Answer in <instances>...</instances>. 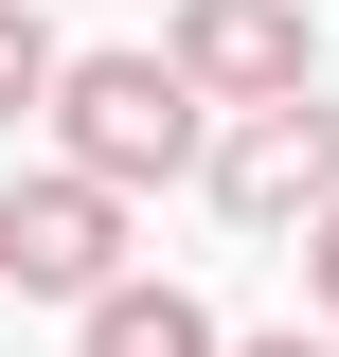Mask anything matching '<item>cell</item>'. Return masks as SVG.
<instances>
[{
    "mask_svg": "<svg viewBox=\"0 0 339 357\" xmlns=\"http://www.w3.org/2000/svg\"><path fill=\"white\" fill-rule=\"evenodd\" d=\"M54 161H89L107 197H143V178H197V161H214V89L179 72L161 36L72 54V72H54Z\"/></svg>",
    "mask_w": 339,
    "mask_h": 357,
    "instance_id": "6da1fadb",
    "label": "cell"
},
{
    "mask_svg": "<svg viewBox=\"0 0 339 357\" xmlns=\"http://www.w3.org/2000/svg\"><path fill=\"white\" fill-rule=\"evenodd\" d=\"M0 286L18 304H107L126 286V197L89 161H18L0 178Z\"/></svg>",
    "mask_w": 339,
    "mask_h": 357,
    "instance_id": "7a4b0ae2",
    "label": "cell"
},
{
    "mask_svg": "<svg viewBox=\"0 0 339 357\" xmlns=\"http://www.w3.org/2000/svg\"><path fill=\"white\" fill-rule=\"evenodd\" d=\"M303 304L339 321V197H322V232H303Z\"/></svg>",
    "mask_w": 339,
    "mask_h": 357,
    "instance_id": "52a82bcc",
    "label": "cell"
},
{
    "mask_svg": "<svg viewBox=\"0 0 339 357\" xmlns=\"http://www.w3.org/2000/svg\"><path fill=\"white\" fill-rule=\"evenodd\" d=\"M161 54L214 89V107H286V89H322V36H303V0H179Z\"/></svg>",
    "mask_w": 339,
    "mask_h": 357,
    "instance_id": "277c9868",
    "label": "cell"
},
{
    "mask_svg": "<svg viewBox=\"0 0 339 357\" xmlns=\"http://www.w3.org/2000/svg\"><path fill=\"white\" fill-rule=\"evenodd\" d=\"M232 357H339V340H322V321H268V340H232Z\"/></svg>",
    "mask_w": 339,
    "mask_h": 357,
    "instance_id": "ba28073f",
    "label": "cell"
},
{
    "mask_svg": "<svg viewBox=\"0 0 339 357\" xmlns=\"http://www.w3.org/2000/svg\"><path fill=\"white\" fill-rule=\"evenodd\" d=\"M72 321H89L72 357H232V340H214V304H197V286H161V268H126V286L72 304Z\"/></svg>",
    "mask_w": 339,
    "mask_h": 357,
    "instance_id": "5b68a950",
    "label": "cell"
},
{
    "mask_svg": "<svg viewBox=\"0 0 339 357\" xmlns=\"http://www.w3.org/2000/svg\"><path fill=\"white\" fill-rule=\"evenodd\" d=\"M54 72H72V54H54V18H36V0H0V143L54 126Z\"/></svg>",
    "mask_w": 339,
    "mask_h": 357,
    "instance_id": "8992f818",
    "label": "cell"
},
{
    "mask_svg": "<svg viewBox=\"0 0 339 357\" xmlns=\"http://www.w3.org/2000/svg\"><path fill=\"white\" fill-rule=\"evenodd\" d=\"M214 215L232 232H322V197H339V107L322 89H286V107H214Z\"/></svg>",
    "mask_w": 339,
    "mask_h": 357,
    "instance_id": "3957f363",
    "label": "cell"
}]
</instances>
